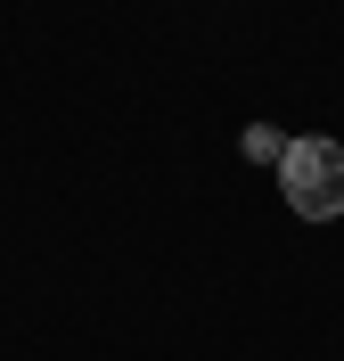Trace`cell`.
I'll return each mask as SVG.
<instances>
[{
  "label": "cell",
  "mask_w": 344,
  "mask_h": 361,
  "mask_svg": "<svg viewBox=\"0 0 344 361\" xmlns=\"http://www.w3.org/2000/svg\"><path fill=\"white\" fill-rule=\"evenodd\" d=\"M279 189H287V205H295L303 222H336L344 214V148L336 140H287L279 148Z\"/></svg>",
  "instance_id": "1"
}]
</instances>
